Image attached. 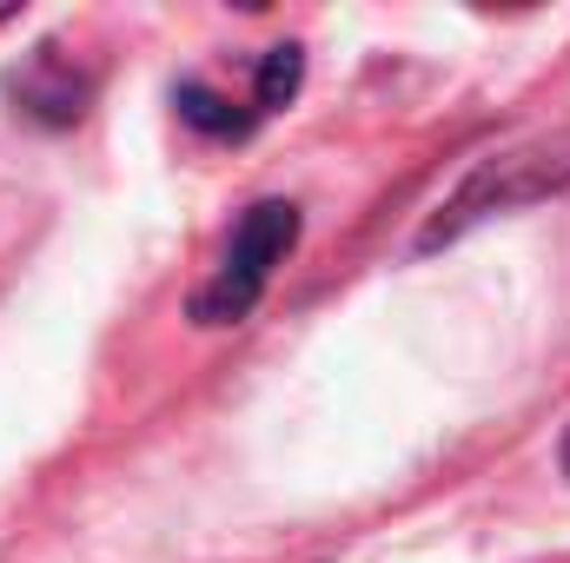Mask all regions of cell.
<instances>
[{
    "label": "cell",
    "mask_w": 570,
    "mask_h": 563,
    "mask_svg": "<svg viewBox=\"0 0 570 563\" xmlns=\"http://www.w3.org/2000/svg\"><path fill=\"white\" fill-rule=\"evenodd\" d=\"M558 179H570V159H544V146L538 152H504V159H491V166H478L471 179H464V192L438 213V226L425 233V246L438 239H458L471 219H484V213H504V206H524V199H538V192H551Z\"/></svg>",
    "instance_id": "2"
},
{
    "label": "cell",
    "mask_w": 570,
    "mask_h": 563,
    "mask_svg": "<svg viewBox=\"0 0 570 563\" xmlns=\"http://www.w3.org/2000/svg\"><path fill=\"white\" fill-rule=\"evenodd\" d=\"M298 80H305V47H298V40L266 47V53H259V80H253V113H259V120H273L279 107H292Z\"/></svg>",
    "instance_id": "4"
},
{
    "label": "cell",
    "mask_w": 570,
    "mask_h": 563,
    "mask_svg": "<svg viewBox=\"0 0 570 563\" xmlns=\"http://www.w3.org/2000/svg\"><path fill=\"white\" fill-rule=\"evenodd\" d=\"M292 246H298V206L292 199H253L239 213V226H233L213 279L186 298V318L199 332H219V325L253 318V305L266 298V285H273V273L285 266Z\"/></svg>",
    "instance_id": "1"
},
{
    "label": "cell",
    "mask_w": 570,
    "mask_h": 563,
    "mask_svg": "<svg viewBox=\"0 0 570 563\" xmlns=\"http://www.w3.org/2000/svg\"><path fill=\"white\" fill-rule=\"evenodd\" d=\"M564 464H570V437H564Z\"/></svg>",
    "instance_id": "5"
},
{
    "label": "cell",
    "mask_w": 570,
    "mask_h": 563,
    "mask_svg": "<svg viewBox=\"0 0 570 563\" xmlns=\"http://www.w3.org/2000/svg\"><path fill=\"white\" fill-rule=\"evenodd\" d=\"M7 93L20 100V113H33L40 127H73L94 100V73H80L53 40L27 53V67L7 73Z\"/></svg>",
    "instance_id": "3"
}]
</instances>
